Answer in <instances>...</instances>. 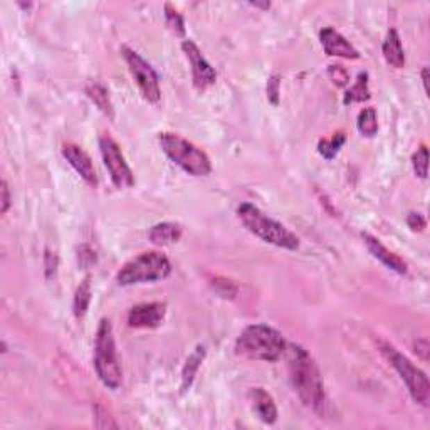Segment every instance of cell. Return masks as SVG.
<instances>
[{
    "label": "cell",
    "instance_id": "6da1fadb",
    "mask_svg": "<svg viewBox=\"0 0 430 430\" xmlns=\"http://www.w3.org/2000/svg\"><path fill=\"white\" fill-rule=\"evenodd\" d=\"M286 352L289 380L297 397L304 407L311 408L316 413H323L326 407V392L315 358L309 355L308 349L299 345H288Z\"/></svg>",
    "mask_w": 430,
    "mask_h": 430
},
{
    "label": "cell",
    "instance_id": "7a4b0ae2",
    "mask_svg": "<svg viewBox=\"0 0 430 430\" xmlns=\"http://www.w3.org/2000/svg\"><path fill=\"white\" fill-rule=\"evenodd\" d=\"M288 343L283 335L267 324H251L244 329L235 341L237 355L247 356L251 360L277 361L286 353Z\"/></svg>",
    "mask_w": 430,
    "mask_h": 430
},
{
    "label": "cell",
    "instance_id": "3957f363",
    "mask_svg": "<svg viewBox=\"0 0 430 430\" xmlns=\"http://www.w3.org/2000/svg\"><path fill=\"white\" fill-rule=\"evenodd\" d=\"M237 217L251 234L259 237L264 242L281 249H288V251H296L299 247V239H297L296 234H292L283 224L264 214L254 204H240L237 207Z\"/></svg>",
    "mask_w": 430,
    "mask_h": 430
},
{
    "label": "cell",
    "instance_id": "277c9868",
    "mask_svg": "<svg viewBox=\"0 0 430 430\" xmlns=\"http://www.w3.org/2000/svg\"><path fill=\"white\" fill-rule=\"evenodd\" d=\"M94 370L99 380L108 388L116 390L122 385L123 372L119 365L118 352H116V341L113 326L110 320H101L94 340Z\"/></svg>",
    "mask_w": 430,
    "mask_h": 430
},
{
    "label": "cell",
    "instance_id": "5b68a950",
    "mask_svg": "<svg viewBox=\"0 0 430 430\" xmlns=\"http://www.w3.org/2000/svg\"><path fill=\"white\" fill-rule=\"evenodd\" d=\"M172 264L167 256L158 251H148L133 257L119 269L116 281L119 286H133L142 283H155L170 276Z\"/></svg>",
    "mask_w": 430,
    "mask_h": 430
},
{
    "label": "cell",
    "instance_id": "8992f818",
    "mask_svg": "<svg viewBox=\"0 0 430 430\" xmlns=\"http://www.w3.org/2000/svg\"><path fill=\"white\" fill-rule=\"evenodd\" d=\"M158 142L163 154L175 165H179L185 174L192 176H205L212 172V163L207 154L180 135L160 133Z\"/></svg>",
    "mask_w": 430,
    "mask_h": 430
},
{
    "label": "cell",
    "instance_id": "52a82bcc",
    "mask_svg": "<svg viewBox=\"0 0 430 430\" xmlns=\"http://www.w3.org/2000/svg\"><path fill=\"white\" fill-rule=\"evenodd\" d=\"M380 349L385 355V358L390 361V365L397 370L404 383L407 385L412 400L425 407L430 399V385L427 375L419 367H415L404 353H400L399 349L392 347L390 343H380Z\"/></svg>",
    "mask_w": 430,
    "mask_h": 430
},
{
    "label": "cell",
    "instance_id": "ba28073f",
    "mask_svg": "<svg viewBox=\"0 0 430 430\" xmlns=\"http://www.w3.org/2000/svg\"><path fill=\"white\" fill-rule=\"evenodd\" d=\"M122 56L128 64L131 76L138 84L140 92L148 103H158L162 98V91H160V79L154 67L150 66L138 52L130 49L128 46H122Z\"/></svg>",
    "mask_w": 430,
    "mask_h": 430
},
{
    "label": "cell",
    "instance_id": "9c48e42d",
    "mask_svg": "<svg viewBox=\"0 0 430 430\" xmlns=\"http://www.w3.org/2000/svg\"><path fill=\"white\" fill-rule=\"evenodd\" d=\"M99 150H101V156L104 167L108 168L111 176V182L116 188H130L133 187L135 176L131 172L130 165L124 160V155L119 148V144L115 142L111 136H101L99 138Z\"/></svg>",
    "mask_w": 430,
    "mask_h": 430
},
{
    "label": "cell",
    "instance_id": "30bf717a",
    "mask_svg": "<svg viewBox=\"0 0 430 430\" xmlns=\"http://www.w3.org/2000/svg\"><path fill=\"white\" fill-rule=\"evenodd\" d=\"M182 49L192 66V79H194V86L199 91L207 90L208 86H212V84L217 81L215 69L210 66V63L204 58L202 51L199 49V46H197L194 41H190V39L183 41Z\"/></svg>",
    "mask_w": 430,
    "mask_h": 430
},
{
    "label": "cell",
    "instance_id": "8fae6325",
    "mask_svg": "<svg viewBox=\"0 0 430 430\" xmlns=\"http://www.w3.org/2000/svg\"><path fill=\"white\" fill-rule=\"evenodd\" d=\"M167 315L165 303H142L136 304L128 313V326L130 328H156L162 324Z\"/></svg>",
    "mask_w": 430,
    "mask_h": 430
},
{
    "label": "cell",
    "instance_id": "7c38bea8",
    "mask_svg": "<svg viewBox=\"0 0 430 430\" xmlns=\"http://www.w3.org/2000/svg\"><path fill=\"white\" fill-rule=\"evenodd\" d=\"M63 156L69 162V165L78 172V175L91 187L98 185V175H96L94 165H92L91 156L83 150L81 147L74 143L63 144Z\"/></svg>",
    "mask_w": 430,
    "mask_h": 430
},
{
    "label": "cell",
    "instance_id": "4fadbf2b",
    "mask_svg": "<svg viewBox=\"0 0 430 430\" xmlns=\"http://www.w3.org/2000/svg\"><path fill=\"white\" fill-rule=\"evenodd\" d=\"M320 41L328 56H335V58H345V59L360 58V52L355 49V46L349 44V41H347V38L341 35L340 32L333 29V27H324V29H321Z\"/></svg>",
    "mask_w": 430,
    "mask_h": 430
},
{
    "label": "cell",
    "instance_id": "5bb4252c",
    "mask_svg": "<svg viewBox=\"0 0 430 430\" xmlns=\"http://www.w3.org/2000/svg\"><path fill=\"white\" fill-rule=\"evenodd\" d=\"M361 237H363V242L365 246H367V249L370 252H372L373 257H377V259L380 261L383 266H387L390 271L397 272V274H407L408 272V266L407 263H405L404 259L399 254H395L393 251H390V249H387L383 246V244L380 242L377 237L370 235L365 232V234H361Z\"/></svg>",
    "mask_w": 430,
    "mask_h": 430
},
{
    "label": "cell",
    "instance_id": "9a60e30c",
    "mask_svg": "<svg viewBox=\"0 0 430 430\" xmlns=\"http://www.w3.org/2000/svg\"><path fill=\"white\" fill-rule=\"evenodd\" d=\"M249 400H251L252 408H254L257 417H259L264 424H267V425L276 424L277 415H279V413H277L276 402L267 390H264L261 387L251 388L249 390Z\"/></svg>",
    "mask_w": 430,
    "mask_h": 430
},
{
    "label": "cell",
    "instance_id": "2e32d148",
    "mask_svg": "<svg viewBox=\"0 0 430 430\" xmlns=\"http://www.w3.org/2000/svg\"><path fill=\"white\" fill-rule=\"evenodd\" d=\"M183 229L176 222H160L150 229L148 239L155 246H172L182 239Z\"/></svg>",
    "mask_w": 430,
    "mask_h": 430
},
{
    "label": "cell",
    "instance_id": "e0dca14e",
    "mask_svg": "<svg viewBox=\"0 0 430 430\" xmlns=\"http://www.w3.org/2000/svg\"><path fill=\"white\" fill-rule=\"evenodd\" d=\"M381 51H383L385 61H387L392 67H395V69H402V67L405 66V52H404V47H402L399 32H397L395 29H390L387 32V38H385Z\"/></svg>",
    "mask_w": 430,
    "mask_h": 430
},
{
    "label": "cell",
    "instance_id": "ac0fdd59",
    "mask_svg": "<svg viewBox=\"0 0 430 430\" xmlns=\"http://www.w3.org/2000/svg\"><path fill=\"white\" fill-rule=\"evenodd\" d=\"M86 94H88V98H90L91 101L98 106V110L101 111V113L106 115L110 119L115 118V108H113V103H111L110 92H108V90L103 86V84H99V83L88 84Z\"/></svg>",
    "mask_w": 430,
    "mask_h": 430
},
{
    "label": "cell",
    "instance_id": "d6986e66",
    "mask_svg": "<svg viewBox=\"0 0 430 430\" xmlns=\"http://www.w3.org/2000/svg\"><path fill=\"white\" fill-rule=\"evenodd\" d=\"M205 358V347L202 345H199L194 352H192V355L188 356L187 361H185L183 370H182V385H180V390L182 392H187L188 388L192 387V383H194L197 372H199L200 365H202V361Z\"/></svg>",
    "mask_w": 430,
    "mask_h": 430
},
{
    "label": "cell",
    "instance_id": "ffe728a7",
    "mask_svg": "<svg viewBox=\"0 0 430 430\" xmlns=\"http://www.w3.org/2000/svg\"><path fill=\"white\" fill-rule=\"evenodd\" d=\"M91 297H92V289H91V279L86 277L81 284H79L78 289L74 292V303H72V311H74V316L78 320L84 317V315L88 313V308L91 304Z\"/></svg>",
    "mask_w": 430,
    "mask_h": 430
},
{
    "label": "cell",
    "instance_id": "44dd1931",
    "mask_svg": "<svg viewBox=\"0 0 430 430\" xmlns=\"http://www.w3.org/2000/svg\"><path fill=\"white\" fill-rule=\"evenodd\" d=\"M370 98H372V94H370V88H368V72H365V71L358 72L355 84H353V86L347 91L343 101L345 104L363 103V101H368Z\"/></svg>",
    "mask_w": 430,
    "mask_h": 430
},
{
    "label": "cell",
    "instance_id": "7402d4cb",
    "mask_svg": "<svg viewBox=\"0 0 430 430\" xmlns=\"http://www.w3.org/2000/svg\"><path fill=\"white\" fill-rule=\"evenodd\" d=\"M356 128L367 138H373L379 133V118H377L375 108H365V110L360 111L358 119H356Z\"/></svg>",
    "mask_w": 430,
    "mask_h": 430
},
{
    "label": "cell",
    "instance_id": "603a6c76",
    "mask_svg": "<svg viewBox=\"0 0 430 430\" xmlns=\"http://www.w3.org/2000/svg\"><path fill=\"white\" fill-rule=\"evenodd\" d=\"M345 143H347V135H345L343 131H338V133L333 135L331 138L320 140V142H317V154L323 156V158L333 160L338 155V151L343 148Z\"/></svg>",
    "mask_w": 430,
    "mask_h": 430
},
{
    "label": "cell",
    "instance_id": "cb8c5ba5",
    "mask_svg": "<svg viewBox=\"0 0 430 430\" xmlns=\"http://www.w3.org/2000/svg\"><path fill=\"white\" fill-rule=\"evenodd\" d=\"M210 286L222 299H235L237 292H239V286H237L234 281L222 276L212 277Z\"/></svg>",
    "mask_w": 430,
    "mask_h": 430
},
{
    "label": "cell",
    "instance_id": "d4e9b609",
    "mask_svg": "<svg viewBox=\"0 0 430 430\" xmlns=\"http://www.w3.org/2000/svg\"><path fill=\"white\" fill-rule=\"evenodd\" d=\"M412 167L419 179H427L429 172V148L422 144L419 150L412 155Z\"/></svg>",
    "mask_w": 430,
    "mask_h": 430
},
{
    "label": "cell",
    "instance_id": "484cf974",
    "mask_svg": "<svg viewBox=\"0 0 430 430\" xmlns=\"http://www.w3.org/2000/svg\"><path fill=\"white\" fill-rule=\"evenodd\" d=\"M165 21H167V26L170 27L175 34H185V22L182 14H180L179 10H175L170 3H165Z\"/></svg>",
    "mask_w": 430,
    "mask_h": 430
},
{
    "label": "cell",
    "instance_id": "4316f807",
    "mask_svg": "<svg viewBox=\"0 0 430 430\" xmlns=\"http://www.w3.org/2000/svg\"><path fill=\"white\" fill-rule=\"evenodd\" d=\"M94 415V425L98 429H118V424H116L113 417H110L108 410L101 405H96Z\"/></svg>",
    "mask_w": 430,
    "mask_h": 430
},
{
    "label": "cell",
    "instance_id": "83f0119b",
    "mask_svg": "<svg viewBox=\"0 0 430 430\" xmlns=\"http://www.w3.org/2000/svg\"><path fill=\"white\" fill-rule=\"evenodd\" d=\"M279 98H281V76L272 74L271 78L267 79V99L269 103L277 106V104H279Z\"/></svg>",
    "mask_w": 430,
    "mask_h": 430
},
{
    "label": "cell",
    "instance_id": "f1b7e54d",
    "mask_svg": "<svg viewBox=\"0 0 430 430\" xmlns=\"http://www.w3.org/2000/svg\"><path fill=\"white\" fill-rule=\"evenodd\" d=\"M328 76L331 78V81L335 83L336 86H347L349 81V74L343 66H340V64H331V66L328 67Z\"/></svg>",
    "mask_w": 430,
    "mask_h": 430
},
{
    "label": "cell",
    "instance_id": "f546056e",
    "mask_svg": "<svg viewBox=\"0 0 430 430\" xmlns=\"http://www.w3.org/2000/svg\"><path fill=\"white\" fill-rule=\"evenodd\" d=\"M59 267V259L56 256V252H52L51 249H46V254H44V269H46V277L52 279L58 272Z\"/></svg>",
    "mask_w": 430,
    "mask_h": 430
},
{
    "label": "cell",
    "instance_id": "4dcf8cb0",
    "mask_svg": "<svg viewBox=\"0 0 430 430\" xmlns=\"http://www.w3.org/2000/svg\"><path fill=\"white\" fill-rule=\"evenodd\" d=\"M12 205V197H10V188L7 185L6 180H2V185H0V214H7V210L10 208Z\"/></svg>",
    "mask_w": 430,
    "mask_h": 430
},
{
    "label": "cell",
    "instance_id": "1f68e13d",
    "mask_svg": "<svg viewBox=\"0 0 430 430\" xmlns=\"http://www.w3.org/2000/svg\"><path fill=\"white\" fill-rule=\"evenodd\" d=\"M407 226L412 229L413 232H422L427 227V220H425V217L419 214V212H410L407 217Z\"/></svg>",
    "mask_w": 430,
    "mask_h": 430
},
{
    "label": "cell",
    "instance_id": "d6a6232c",
    "mask_svg": "<svg viewBox=\"0 0 430 430\" xmlns=\"http://www.w3.org/2000/svg\"><path fill=\"white\" fill-rule=\"evenodd\" d=\"M96 263V254L88 246H83L79 251V266L90 267Z\"/></svg>",
    "mask_w": 430,
    "mask_h": 430
},
{
    "label": "cell",
    "instance_id": "836d02e7",
    "mask_svg": "<svg viewBox=\"0 0 430 430\" xmlns=\"http://www.w3.org/2000/svg\"><path fill=\"white\" fill-rule=\"evenodd\" d=\"M420 343H422V348L419 347V343L415 345V352L417 353H420V356L422 358H427V353H429V343H427V340H420Z\"/></svg>",
    "mask_w": 430,
    "mask_h": 430
},
{
    "label": "cell",
    "instance_id": "e575fe53",
    "mask_svg": "<svg viewBox=\"0 0 430 430\" xmlns=\"http://www.w3.org/2000/svg\"><path fill=\"white\" fill-rule=\"evenodd\" d=\"M422 83H424L425 92H429V67L422 69Z\"/></svg>",
    "mask_w": 430,
    "mask_h": 430
},
{
    "label": "cell",
    "instance_id": "d590c367",
    "mask_svg": "<svg viewBox=\"0 0 430 430\" xmlns=\"http://www.w3.org/2000/svg\"><path fill=\"white\" fill-rule=\"evenodd\" d=\"M251 6L254 7H263V9H271V2H266V3H261V2H252Z\"/></svg>",
    "mask_w": 430,
    "mask_h": 430
}]
</instances>
